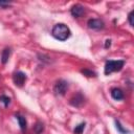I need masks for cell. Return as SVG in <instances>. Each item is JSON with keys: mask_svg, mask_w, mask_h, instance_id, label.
Returning a JSON list of instances; mask_svg holds the SVG:
<instances>
[{"mask_svg": "<svg viewBox=\"0 0 134 134\" xmlns=\"http://www.w3.org/2000/svg\"><path fill=\"white\" fill-rule=\"evenodd\" d=\"M51 35L54 39H57L59 41H66L71 36V31H70V28L66 24L58 23L53 26V28L51 30Z\"/></svg>", "mask_w": 134, "mask_h": 134, "instance_id": "cell-1", "label": "cell"}, {"mask_svg": "<svg viewBox=\"0 0 134 134\" xmlns=\"http://www.w3.org/2000/svg\"><path fill=\"white\" fill-rule=\"evenodd\" d=\"M125 65V61L124 60H109L106 62L105 64V69H104V72L106 75H109L113 72H117V71H120L122 69Z\"/></svg>", "mask_w": 134, "mask_h": 134, "instance_id": "cell-2", "label": "cell"}, {"mask_svg": "<svg viewBox=\"0 0 134 134\" xmlns=\"http://www.w3.org/2000/svg\"><path fill=\"white\" fill-rule=\"evenodd\" d=\"M68 89V82L65 80H59L53 87V91L57 95H65Z\"/></svg>", "mask_w": 134, "mask_h": 134, "instance_id": "cell-3", "label": "cell"}, {"mask_svg": "<svg viewBox=\"0 0 134 134\" xmlns=\"http://www.w3.org/2000/svg\"><path fill=\"white\" fill-rule=\"evenodd\" d=\"M26 74L22 71H17L13 75V82L17 87H22L26 82Z\"/></svg>", "mask_w": 134, "mask_h": 134, "instance_id": "cell-4", "label": "cell"}, {"mask_svg": "<svg viewBox=\"0 0 134 134\" xmlns=\"http://www.w3.org/2000/svg\"><path fill=\"white\" fill-rule=\"evenodd\" d=\"M84 103H85V97L81 92H77L76 94H74L69 100V104L75 108H81L84 105Z\"/></svg>", "mask_w": 134, "mask_h": 134, "instance_id": "cell-5", "label": "cell"}, {"mask_svg": "<svg viewBox=\"0 0 134 134\" xmlns=\"http://www.w3.org/2000/svg\"><path fill=\"white\" fill-rule=\"evenodd\" d=\"M87 25L89 28L94 30H100L105 27V23L100 19H89L87 22Z\"/></svg>", "mask_w": 134, "mask_h": 134, "instance_id": "cell-6", "label": "cell"}, {"mask_svg": "<svg viewBox=\"0 0 134 134\" xmlns=\"http://www.w3.org/2000/svg\"><path fill=\"white\" fill-rule=\"evenodd\" d=\"M70 14L74 17V18H80L85 14V7L81 4H75L71 7L70 9Z\"/></svg>", "mask_w": 134, "mask_h": 134, "instance_id": "cell-7", "label": "cell"}, {"mask_svg": "<svg viewBox=\"0 0 134 134\" xmlns=\"http://www.w3.org/2000/svg\"><path fill=\"white\" fill-rule=\"evenodd\" d=\"M111 96L113 99H116V100H120L124 98V91L120 89V88H112L111 89Z\"/></svg>", "mask_w": 134, "mask_h": 134, "instance_id": "cell-8", "label": "cell"}, {"mask_svg": "<svg viewBox=\"0 0 134 134\" xmlns=\"http://www.w3.org/2000/svg\"><path fill=\"white\" fill-rule=\"evenodd\" d=\"M10 52H12V50L9 47H6L2 50V52H1V63L2 64H6L8 62V59L10 57Z\"/></svg>", "mask_w": 134, "mask_h": 134, "instance_id": "cell-9", "label": "cell"}, {"mask_svg": "<svg viewBox=\"0 0 134 134\" xmlns=\"http://www.w3.org/2000/svg\"><path fill=\"white\" fill-rule=\"evenodd\" d=\"M16 118H17V120H18V122H19V126H20L21 131L24 132V131L26 130V128H27L26 118H25L23 115H20V114H17V115H16Z\"/></svg>", "mask_w": 134, "mask_h": 134, "instance_id": "cell-10", "label": "cell"}, {"mask_svg": "<svg viewBox=\"0 0 134 134\" xmlns=\"http://www.w3.org/2000/svg\"><path fill=\"white\" fill-rule=\"evenodd\" d=\"M85 126H86V122H81L77 126H75V128L73 129V133L74 134H82L84 129H85Z\"/></svg>", "mask_w": 134, "mask_h": 134, "instance_id": "cell-11", "label": "cell"}, {"mask_svg": "<svg viewBox=\"0 0 134 134\" xmlns=\"http://www.w3.org/2000/svg\"><path fill=\"white\" fill-rule=\"evenodd\" d=\"M115 125H116V129H117V131H118L120 134H128V133H130L128 130H126V129L121 126V124H120L118 120H115Z\"/></svg>", "mask_w": 134, "mask_h": 134, "instance_id": "cell-12", "label": "cell"}, {"mask_svg": "<svg viewBox=\"0 0 134 134\" xmlns=\"http://www.w3.org/2000/svg\"><path fill=\"white\" fill-rule=\"evenodd\" d=\"M81 72H82L85 76H88V77L96 76V72H94V71H92V70H89V69H82Z\"/></svg>", "mask_w": 134, "mask_h": 134, "instance_id": "cell-13", "label": "cell"}, {"mask_svg": "<svg viewBox=\"0 0 134 134\" xmlns=\"http://www.w3.org/2000/svg\"><path fill=\"white\" fill-rule=\"evenodd\" d=\"M43 130H44V125H43L41 121H38V122L36 124V126H35V132H36L37 134H40V133L43 132Z\"/></svg>", "mask_w": 134, "mask_h": 134, "instance_id": "cell-14", "label": "cell"}, {"mask_svg": "<svg viewBox=\"0 0 134 134\" xmlns=\"http://www.w3.org/2000/svg\"><path fill=\"white\" fill-rule=\"evenodd\" d=\"M0 102L1 103H3V105H4V107H7L9 104H10V97H8L7 95H1L0 96Z\"/></svg>", "mask_w": 134, "mask_h": 134, "instance_id": "cell-15", "label": "cell"}, {"mask_svg": "<svg viewBox=\"0 0 134 134\" xmlns=\"http://www.w3.org/2000/svg\"><path fill=\"white\" fill-rule=\"evenodd\" d=\"M133 15H134V10H131L130 13H129V15H128V20H129V23H130V25L133 27L134 26V22H133Z\"/></svg>", "mask_w": 134, "mask_h": 134, "instance_id": "cell-16", "label": "cell"}, {"mask_svg": "<svg viewBox=\"0 0 134 134\" xmlns=\"http://www.w3.org/2000/svg\"><path fill=\"white\" fill-rule=\"evenodd\" d=\"M9 2H5V1H0V7L2 8H6L7 6H9Z\"/></svg>", "mask_w": 134, "mask_h": 134, "instance_id": "cell-17", "label": "cell"}, {"mask_svg": "<svg viewBox=\"0 0 134 134\" xmlns=\"http://www.w3.org/2000/svg\"><path fill=\"white\" fill-rule=\"evenodd\" d=\"M111 46V40L110 39H108V40H106V43H105V48H109Z\"/></svg>", "mask_w": 134, "mask_h": 134, "instance_id": "cell-18", "label": "cell"}]
</instances>
